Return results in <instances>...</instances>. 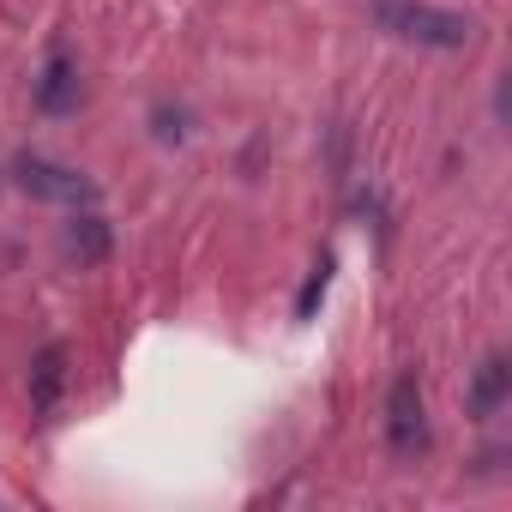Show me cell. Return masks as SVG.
Listing matches in <instances>:
<instances>
[{
	"mask_svg": "<svg viewBox=\"0 0 512 512\" xmlns=\"http://www.w3.org/2000/svg\"><path fill=\"white\" fill-rule=\"evenodd\" d=\"M374 19H380V31H392L404 43H428V49H464L470 43V19L464 13L422 7V0H380Z\"/></svg>",
	"mask_w": 512,
	"mask_h": 512,
	"instance_id": "cell-1",
	"label": "cell"
},
{
	"mask_svg": "<svg viewBox=\"0 0 512 512\" xmlns=\"http://www.w3.org/2000/svg\"><path fill=\"white\" fill-rule=\"evenodd\" d=\"M13 175H19V187H25V193H37V199H55V205H73V211L97 199V187H91L79 169H61V163H49V157H31V151L13 163Z\"/></svg>",
	"mask_w": 512,
	"mask_h": 512,
	"instance_id": "cell-2",
	"label": "cell"
},
{
	"mask_svg": "<svg viewBox=\"0 0 512 512\" xmlns=\"http://www.w3.org/2000/svg\"><path fill=\"white\" fill-rule=\"evenodd\" d=\"M386 440L398 458H416L428 446V416H422V386L416 374H398L392 380V398H386Z\"/></svg>",
	"mask_w": 512,
	"mask_h": 512,
	"instance_id": "cell-3",
	"label": "cell"
},
{
	"mask_svg": "<svg viewBox=\"0 0 512 512\" xmlns=\"http://www.w3.org/2000/svg\"><path fill=\"white\" fill-rule=\"evenodd\" d=\"M37 109H43V115L79 109V67H73L67 49H55V55L43 61V73H37Z\"/></svg>",
	"mask_w": 512,
	"mask_h": 512,
	"instance_id": "cell-4",
	"label": "cell"
},
{
	"mask_svg": "<svg viewBox=\"0 0 512 512\" xmlns=\"http://www.w3.org/2000/svg\"><path fill=\"white\" fill-rule=\"evenodd\" d=\"M61 386H67V350H61V344H43L37 362H31V410H37V416H55Z\"/></svg>",
	"mask_w": 512,
	"mask_h": 512,
	"instance_id": "cell-5",
	"label": "cell"
},
{
	"mask_svg": "<svg viewBox=\"0 0 512 512\" xmlns=\"http://www.w3.org/2000/svg\"><path fill=\"white\" fill-rule=\"evenodd\" d=\"M506 392H512V362L494 350L482 368H476V386H470V416L476 422H488V416H500V404H506Z\"/></svg>",
	"mask_w": 512,
	"mask_h": 512,
	"instance_id": "cell-6",
	"label": "cell"
},
{
	"mask_svg": "<svg viewBox=\"0 0 512 512\" xmlns=\"http://www.w3.org/2000/svg\"><path fill=\"white\" fill-rule=\"evenodd\" d=\"M67 253H73L79 266H103V260H109V223H103L97 211L73 217V229H67Z\"/></svg>",
	"mask_w": 512,
	"mask_h": 512,
	"instance_id": "cell-7",
	"label": "cell"
},
{
	"mask_svg": "<svg viewBox=\"0 0 512 512\" xmlns=\"http://www.w3.org/2000/svg\"><path fill=\"white\" fill-rule=\"evenodd\" d=\"M326 278H332V260H320V266H314V278H308V290H302V302H296V314H302V320H308V314H314V302L326 296Z\"/></svg>",
	"mask_w": 512,
	"mask_h": 512,
	"instance_id": "cell-8",
	"label": "cell"
}]
</instances>
